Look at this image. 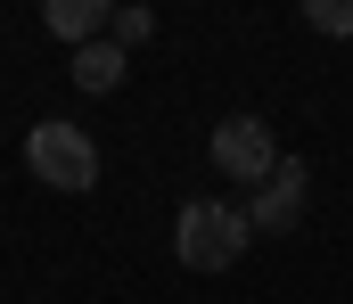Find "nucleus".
Listing matches in <instances>:
<instances>
[{
	"label": "nucleus",
	"mask_w": 353,
	"mask_h": 304,
	"mask_svg": "<svg viewBox=\"0 0 353 304\" xmlns=\"http://www.w3.org/2000/svg\"><path fill=\"white\" fill-rule=\"evenodd\" d=\"M247 239H255L247 205H222V198H189L181 222H173V255L189 272H230V263L247 255Z\"/></svg>",
	"instance_id": "1"
},
{
	"label": "nucleus",
	"mask_w": 353,
	"mask_h": 304,
	"mask_svg": "<svg viewBox=\"0 0 353 304\" xmlns=\"http://www.w3.org/2000/svg\"><path fill=\"white\" fill-rule=\"evenodd\" d=\"M83 91H115L123 74H132V50L123 41H90V50H74V66H66Z\"/></svg>",
	"instance_id": "6"
},
{
	"label": "nucleus",
	"mask_w": 353,
	"mask_h": 304,
	"mask_svg": "<svg viewBox=\"0 0 353 304\" xmlns=\"http://www.w3.org/2000/svg\"><path fill=\"white\" fill-rule=\"evenodd\" d=\"M296 214H304V165L279 156V173H271L263 190H255V205H247V222H255V230H288Z\"/></svg>",
	"instance_id": "4"
},
{
	"label": "nucleus",
	"mask_w": 353,
	"mask_h": 304,
	"mask_svg": "<svg viewBox=\"0 0 353 304\" xmlns=\"http://www.w3.org/2000/svg\"><path fill=\"white\" fill-rule=\"evenodd\" d=\"M214 165H222V181L263 190L271 173H279V140H271V123H263V115H222V123H214Z\"/></svg>",
	"instance_id": "3"
},
{
	"label": "nucleus",
	"mask_w": 353,
	"mask_h": 304,
	"mask_svg": "<svg viewBox=\"0 0 353 304\" xmlns=\"http://www.w3.org/2000/svg\"><path fill=\"white\" fill-rule=\"evenodd\" d=\"M304 17H312L321 33H353V0H312Z\"/></svg>",
	"instance_id": "8"
},
{
	"label": "nucleus",
	"mask_w": 353,
	"mask_h": 304,
	"mask_svg": "<svg viewBox=\"0 0 353 304\" xmlns=\"http://www.w3.org/2000/svg\"><path fill=\"white\" fill-rule=\"evenodd\" d=\"M148 33H157V8H115V33H107V41L132 50V41H148Z\"/></svg>",
	"instance_id": "7"
},
{
	"label": "nucleus",
	"mask_w": 353,
	"mask_h": 304,
	"mask_svg": "<svg viewBox=\"0 0 353 304\" xmlns=\"http://www.w3.org/2000/svg\"><path fill=\"white\" fill-rule=\"evenodd\" d=\"M50 33H66L74 50H90L99 33H115V8L107 0H50Z\"/></svg>",
	"instance_id": "5"
},
{
	"label": "nucleus",
	"mask_w": 353,
	"mask_h": 304,
	"mask_svg": "<svg viewBox=\"0 0 353 304\" xmlns=\"http://www.w3.org/2000/svg\"><path fill=\"white\" fill-rule=\"evenodd\" d=\"M25 165H33L41 190H90L99 181V148H90V132H74V123H33L25 132Z\"/></svg>",
	"instance_id": "2"
}]
</instances>
